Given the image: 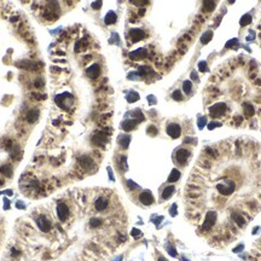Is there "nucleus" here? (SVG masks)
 <instances>
[{"label": "nucleus", "mask_w": 261, "mask_h": 261, "mask_svg": "<svg viewBox=\"0 0 261 261\" xmlns=\"http://www.w3.org/2000/svg\"><path fill=\"white\" fill-rule=\"evenodd\" d=\"M108 142V134L103 131H98L92 137V144L95 146H103Z\"/></svg>", "instance_id": "obj_3"}, {"label": "nucleus", "mask_w": 261, "mask_h": 261, "mask_svg": "<svg viewBox=\"0 0 261 261\" xmlns=\"http://www.w3.org/2000/svg\"><path fill=\"white\" fill-rule=\"evenodd\" d=\"M169 214H171L172 216H175V215H176V204H175V203L171 207V209H169Z\"/></svg>", "instance_id": "obj_38"}, {"label": "nucleus", "mask_w": 261, "mask_h": 261, "mask_svg": "<svg viewBox=\"0 0 261 261\" xmlns=\"http://www.w3.org/2000/svg\"><path fill=\"white\" fill-rule=\"evenodd\" d=\"M242 249H243V246L241 244V246H238L237 248H235V249H233V253H238V252H241Z\"/></svg>", "instance_id": "obj_44"}, {"label": "nucleus", "mask_w": 261, "mask_h": 261, "mask_svg": "<svg viewBox=\"0 0 261 261\" xmlns=\"http://www.w3.org/2000/svg\"><path fill=\"white\" fill-rule=\"evenodd\" d=\"M131 143V137L129 136H120L119 137V145L123 149H127Z\"/></svg>", "instance_id": "obj_16"}, {"label": "nucleus", "mask_w": 261, "mask_h": 261, "mask_svg": "<svg viewBox=\"0 0 261 261\" xmlns=\"http://www.w3.org/2000/svg\"><path fill=\"white\" fill-rule=\"evenodd\" d=\"M252 22V16L249 15V13H247V15H244L242 18H241V25L242 27H244V25H247V24H249Z\"/></svg>", "instance_id": "obj_26"}, {"label": "nucleus", "mask_w": 261, "mask_h": 261, "mask_svg": "<svg viewBox=\"0 0 261 261\" xmlns=\"http://www.w3.org/2000/svg\"><path fill=\"white\" fill-rule=\"evenodd\" d=\"M0 172L4 175H6V176H11L12 175V167L10 165H5V166H2L0 168Z\"/></svg>", "instance_id": "obj_25"}, {"label": "nucleus", "mask_w": 261, "mask_h": 261, "mask_svg": "<svg viewBox=\"0 0 261 261\" xmlns=\"http://www.w3.org/2000/svg\"><path fill=\"white\" fill-rule=\"evenodd\" d=\"M69 214H70V210L65 203H58L57 204V216L61 221H63V223L67 221L69 218Z\"/></svg>", "instance_id": "obj_4"}, {"label": "nucleus", "mask_w": 261, "mask_h": 261, "mask_svg": "<svg viewBox=\"0 0 261 261\" xmlns=\"http://www.w3.org/2000/svg\"><path fill=\"white\" fill-rule=\"evenodd\" d=\"M182 260H184V261H189V260H186V259H185V258H182Z\"/></svg>", "instance_id": "obj_48"}, {"label": "nucleus", "mask_w": 261, "mask_h": 261, "mask_svg": "<svg viewBox=\"0 0 261 261\" xmlns=\"http://www.w3.org/2000/svg\"><path fill=\"white\" fill-rule=\"evenodd\" d=\"M79 163H80V166L85 169V171H92L93 168H94V161L92 160V157H89V156H81L80 157V160H79Z\"/></svg>", "instance_id": "obj_8"}, {"label": "nucleus", "mask_w": 261, "mask_h": 261, "mask_svg": "<svg viewBox=\"0 0 261 261\" xmlns=\"http://www.w3.org/2000/svg\"><path fill=\"white\" fill-rule=\"evenodd\" d=\"M116 19H117V16H116V13L114 11H109L106 13L105 18H104V21H105L106 24H114L116 22Z\"/></svg>", "instance_id": "obj_18"}, {"label": "nucleus", "mask_w": 261, "mask_h": 261, "mask_svg": "<svg viewBox=\"0 0 261 261\" xmlns=\"http://www.w3.org/2000/svg\"><path fill=\"white\" fill-rule=\"evenodd\" d=\"M34 86L36 87V88H41V87L44 86V80H42L41 78L36 79V80H35V82H34Z\"/></svg>", "instance_id": "obj_34"}, {"label": "nucleus", "mask_w": 261, "mask_h": 261, "mask_svg": "<svg viewBox=\"0 0 261 261\" xmlns=\"http://www.w3.org/2000/svg\"><path fill=\"white\" fill-rule=\"evenodd\" d=\"M127 185H128V187H129V189H133V190L139 187V186H138L134 181H132V180H127Z\"/></svg>", "instance_id": "obj_37"}, {"label": "nucleus", "mask_w": 261, "mask_h": 261, "mask_svg": "<svg viewBox=\"0 0 261 261\" xmlns=\"http://www.w3.org/2000/svg\"><path fill=\"white\" fill-rule=\"evenodd\" d=\"M212 36H213V32L212 30H208V32H206L203 35H202V38H201V41H202V44H208L210 40H212Z\"/></svg>", "instance_id": "obj_22"}, {"label": "nucleus", "mask_w": 261, "mask_h": 261, "mask_svg": "<svg viewBox=\"0 0 261 261\" xmlns=\"http://www.w3.org/2000/svg\"><path fill=\"white\" fill-rule=\"evenodd\" d=\"M108 172H109V175H110V179L114 180V175H112V172H111V168H110V167H108Z\"/></svg>", "instance_id": "obj_45"}, {"label": "nucleus", "mask_w": 261, "mask_h": 261, "mask_svg": "<svg viewBox=\"0 0 261 261\" xmlns=\"http://www.w3.org/2000/svg\"><path fill=\"white\" fill-rule=\"evenodd\" d=\"M198 68L201 72H207V63L206 62H199L198 63Z\"/></svg>", "instance_id": "obj_36"}, {"label": "nucleus", "mask_w": 261, "mask_h": 261, "mask_svg": "<svg viewBox=\"0 0 261 261\" xmlns=\"http://www.w3.org/2000/svg\"><path fill=\"white\" fill-rule=\"evenodd\" d=\"M243 111H244V115H246L247 117H250V116L254 115V108H253V105L249 104V103H244V104H243Z\"/></svg>", "instance_id": "obj_20"}, {"label": "nucleus", "mask_w": 261, "mask_h": 261, "mask_svg": "<svg viewBox=\"0 0 261 261\" xmlns=\"http://www.w3.org/2000/svg\"><path fill=\"white\" fill-rule=\"evenodd\" d=\"M109 207V199L106 196H99L94 201V208L97 212H104Z\"/></svg>", "instance_id": "obj_5"}, {"label": "nucleus", "mask_w": 261, "mask_h": 261, "mask_svg": "<svg viewBox=\"0 0 261 261\" xmlns=\"http://www.w3.org/2000/svg\"><path fill=\"white\" fill-rule=\"evenodd\" d=\"M129 57L132 59H134V61H140V59H143V58L146 57V50L145 49H138V50L131 52Z\"/></svg>", "instance_id": "obj_13"}, {"label": "nucleus", "mask_w": 261, "mask_h": 261, "mask_svg": "<svg viewBox=\"0 0 261 261\" xmlns=\"http://www.w3.org/2000/svg\"><path fill=\"white\" fill-rule=\"evenodd\" d=\"M114 261H122V256H119V258H116Z\"/></svg>", "instance_id": "obj_46"}, {"label": "nucleus", "mask_w": 261, "mask_h": 261, "mask_svg": "<svg viewBox=\"0 0 261 261\" xmlns=\"http://www.w3.org/2000/svg\"><path fill=\"white\" fill-rule=\"evenodd\" d=\"M129 36L133 42H137V41H140L145 36V33L143 29H132L129 32Z\"/></svg>", "instance_id": "obj_11"}, {"label": "nucleus", "mask_w": 261, "mask_h": 261, "mask_svg": "<svg viewBox=\"0 0 261 261\" xmlns=\"http://www.w3.org/2000/svg\"><path fill=\"white\" fill-rule=\"evenodd\" d=\"M137 121L136 120H126V121H123L122 122V128H123V131H132V129H134V127L137 126Z\"/></svg>", "instance_id": "obj_15"}, {"label": "nucleus", "mask_w": 261, "mask_h": 261, "mask_svg": "<svg viewBox=\"0 0 261 261\" xmlns=\"http://www.w3.org/2000/svg\"><path fill=\"white\" fill-rule=\"evenodd\" d=\"M36 224H38V227L42 231V232H49L52 227V224L51 221L45 216V215H41L36 219Z\"/></svg>", "instance_id": "obj_6"}, {"label": "nucleus", "mask_w": 261, "mask_h": 261, "mask_svg": "<svg viewBox=\"0 0 261 261\" xmlns=\"http://www.w3.org/2000/svg\"><path fill=\"white\" fill-rule=\"evenodd\" d=\"M191 79H192V80L198 81V76H197V74H196L195 72H192V73H191Z\"/></svg>", "instance_id": "obj_43"}, {"label": "nucleus", "mask_w": 261, "mask_h": 261, "mask_svg": "<svg viewBox=\"0 0 261 261\" xmlns=\"http://www.w3.org/2000/svg\"><path fill=\"white\" fill-rule=\"evenodd\" d=\"M146 133L149 134V136H156L157 134V128L155 127V126H150L149 128H148V131H146Z\"/></svg>", "instance_id": "obj_31"}, {"label": "nucleus", "mask_w": 261, "mask_h": 261, "mask_svg": "<svg viewBox=\"0 0 261 261\" xmlns=\"http://www.w3.org/2000/svg\"><path fill=\"white\" fill-rule=\"evenodd\" d=\"M148 100H149L150 104H156V99H155L154 95H149V97H148Z\"/></svg>", "instance_id": "obj_41"}, {"label": "nucleus", "mask_w": 261, "mask_h": 261, "mask_svg": "<svg viewBox=\"0 0 261 261\" xmlns=\"http://www.w3.org/2000/svg\"><path fill=\"white\" fill-rule=\"evenodd\" d=\"M235 44H237V39H232L231 41H229V42L226 44V47H230V46H232V45H235Z\"/></svg>", "instance_id": "obj_42"}, {"label": "nucleus", "mask_w": 261, "mask_h": 261, "mask_svg": "<svg viewBox=\"0 0 261 261\" xmlns=\"http://www.w3.org/2000/svg\"><path fill=\"white\" fill-rule=\"evenodd\" d=\"M149 73H151V70H150V68L149 67H140L139 68V75H146V74H149Z\"/></svg>", "instance_id": "obj_29"}, {"label": "nucleus", "mask_w": 261, "mask_h": 261, "mask_svg": "<svg viewBox=\"0 0 261 261\" xmlns=\"http://www.w3.org/2000/svg\"><path fill=\"white\" fill-rule=\"evenodd\" d=\"M220 126H221V123H219V122H210V123L208 125V128H209V129H213V128L220 127Z\"/></svg>", "instance_id": "obj_40"}, {"label": "nucleus", "mask_w": 261, "mask_h": 261, "mask_svg": "<svg viewBox=\"0 0 261 261\" xmlns=\"http://www.w3.org/2000/svg\"><path fill=\"white\" fill-rule=\"evenodd\" d=\"M132 236L134 238H139V237H142V231L138 230V229H133L132 230Z\"/></svg>", "instance_id": "obj_33"}, {"label": "nucleus", "mask_w": 261, "mask_h": 261, "mask_svg": "<svg viewBox=\"0 0 261 261\" xmlns=\"http://www.w3.org/2000/svg\"><path fill=\"white\" fill-rule=\"evenodd\" d=\"M139 201H140V203H143L145 206H150V204L154 203L155 199H154V196L151 195L150 191H143L139 195Z\"/></svg>", "instance_id": "obj_10"}, {"label": "nucleus", "mask_w": 261, "mask_h": 261, "mask_svg": "<svg viewBox=\"0 0 261 261\" xmlns=\"http://www.w3.org/2000/svg\"><path fill=\"white\" fill-rule=\"evenodd\" d=\"M197 125H198V127L202 129L206 125H207V117L206 116H201L199 119H198V122H197Z\"/></svg>", "instance_id": "obj_28"}, {"label": "nucleus", "mask_w": 261, "mask_h": 261, "mask_svg": "<svg viewBox=\"0 0 261 261\" xmlns=\"http://www.w3.org/2000/svg\"><path fill=\"white\" fill-rule=\"evenodd\" d=\"M182 89H184V92H185L186 94H189V93L191 92V89H192V84H191L190 81H185V82L182 84Z\"/></svg>", "instance_id": "obj_27"}, {"label": "nucleus", "mask_w": 261, "mask_h": 261, "mask_svg": "<svg viewBox=\"0 0 261 261\" xmlns=\"http://www.w3.org/2000/svg\"><path fill=\"white\" fill-rule=\"evenodd\" d=\"M126 99H127L128 103H134V102H137V100L139 99V94H138L137 92H129V93L127 94Z\"/></svg>", "instance_id": "obj_23"}, {"label": "nucleus", "mask_w": 261, "mask_h": 261, "mask_svg": "<svg viewBox=\"0 0 261 261\" xmlns=\"http://www.w3.org/2000/svg\"><path fill=\"white\" fill-rule=\"evenodd\" d=\"M86 74L87 76L91 78V79H97L99 76V74H100V67L98 64H92L86 70Z\"/></svg>", "instance_id": "obj_12"}, {"label": "nucleus", "mask_w": 261, "mask_h": 261, "mask_svg": "<svg viewBox=\"0 0 261 261\" xmlns=\"http://www.w3.org/2000/svg\"><path fill=\"white\" fill-rule=\"evenodd\" d=\"M189 157H190V151H189V150H186V149H184V148L179 149V150L175 152L176 162H178V163H180V165L186 163V161L189 160Z\"/></svg>", "instance_id": "obj_7"}, {"label": "nucleus", "mask_w": 261, "mask_h": 261, "mask_svg": "<svg viewBox=\"0 0 261 261\" xmlns=\"http://www.w3.org/2000/svg\"><path fill=\"white\" fill-rule=\"evenodd\" d=\"M175 191V187H174V185H171V186H167L165 190H163V192H162V199H168V198H171V196L173 195V192Z\"/></svg>", "instance_id": "obj_19"}, {"label": "nucleus", "mask_w": 261, "mask_h": 261, "mask_svg": "<svg viewBox=\"0 0 261 261\" xmlns=\"http://www.w3.org/2000/svg\"><path fill=\"white\" fill-rule=\"evenodd\" d=\"M172 97H173L174 100H181V99H182V94H181V92H180L179 89L174 91L173 94H172Z\"/></svg>", "instance_id": "obj_30"}, {"label": "nucleus", "mask_w": 261, "mask_h": 261, "mask_svg": "<svg viewBox=\"0 0 261 261\" xmlns=\"http://www.w3.org/2000/svg\"><path fill=\"white\" fill-rule=\"evenodd\" d=\"M102 1H95V2H92V7L94 8V10H98V8H100L102 7Z\"/></svg>", "instance_id": "obj_39"}, {"label": "nucleus", "mask_w": 261, "mask_h": 261, "mask_svg": "<svg viewBox=\"0 0 261 261\" xmlns=\"http://www.w3.org/2000/svg\"><path fill=\"white\" fill-rule=\"evenodd\" d=\"M179 178H180V172L178 169H173L171 172V175L168 176V181L169 182H175V181L179 180Z\"/></svg>", "instance_id": "obj_21"}, {"label": "nucleus", "mask_w": 261, "mask_h": 261, "mask_svg": "<svg viewBox=\"0 0 261 261\" xmlns=\"http://www.w3.org/2000/svg\"><path fill=\"white\" fill-rule=\"evenodd\" d=\"M214 189L219 196L227 198L237 191V182L229 175H216Z\"/></svg>", "instance_id": "obj_1"}, {"label": "nucleus", "mask_w": 261, "mask_h": 261, "mask_svg": "<svg viewBox=\"0 0 261 261\" xmlns=\"http://www.w3.org/2000/svg\"><path fill=\"white\" fill-rule=\"evenodd\" d=\"M38 117H39V111H38L36 109H30V110H28V112H27V115H25V119H27V121H28L29 123L36 122Z\"/></svg>", "instance_id": "obj_14"}, {"label": "nucleus", "mask_w": 261, "mask_h": 261, "mask_svg": "<svg viewBox=\"0 0 261 261\" xmlns=\"http://www.w3.org/2000/svg\"><path fill=\"white\" fill-rule=\"evenodd\" d=\"M167 250H168V253H169V255H172V256H176V255H178V253H176V250L174 249L173 247H171V246H168V247H167Z\"/></svg>", "instance_id": "obj_35"}, {"label": "nucleus", "mask_w": 261, "mask_h": 261, "mask_svg": "<svg viewBox=\"0 0 261 261\" xmlns=\"http://www.w3.org/2000/svg\"><path fill=\"white\" fill-rule=\"evenodd\" d=\"M120 165H121V167H122V169L123 171H126L127 169V159H126V156H121V159H120Z\"/></svg>", "instance_id": "obj_32"}, {"label": "nucleus", "mask_w": 261, "mask_h": 261, "mask_svg": "<svg viewBox=\"0 0 261 261\" xmlns=\"http://www.w3.org/2000/svg\"><path fill=\"white\" fill-rule=\"evenodd\" d=\"M159 261H168V260H167V259H165V258H160Z\"/></svg>", "instance_id": "obj_47"}, {"label": "nucleus", "mask_w": 261, "mask_h": 261, "mask_svg": "<svg viewBox=\"0 0 261 261\" xmlns=\"http://www.w3.org/2000/svg\"><path fill=\"white\" fill-rule=\"evenodd\" d=\"M167 134L169 136V137H172V138H179L180 137V134H181V128H180V126L179 125H176V123H171V125H168V127H167Z\"/></svg>", "instance_id": "obj_9"}, {"label": "nucleus", "mask_w": 261, "mask_h": 261, "mask_svg": "<svg viewBox=\"0 0 261 261\" xmlns=\"http://www.w3.org/2000/svg\"><path fill=\"white\" fill-rule=\"evenodd\" d=\"M226 110H227V106H226L225 103H216V104H214L213 106L209 108V114H210L212 117L218 119V117L224 116Z\"/></svg>", "instance_id": "obj_2"}, {"label": "nucleus", "mask_w": 261, "mask_h": 261, "mask_svg": "<svg viewBox=\"0 0 261 261\" xmlns=\"http://www.w3.org/2000/svg\"><path fill=\"white\" fill-rule=\"evenodd\" d=\"M215 6H216V2H215V1H204V2H203V8H204V11H207V12L212 11Z\"/></svg>", "instance_id": "obj_24"}, {"label": "nucleus", "mask_w": 261, "mask_h": 261, "mask_svg": "<svg viewBox=\"0 0 261 261\" xmlns=\"http://www.w3.org/2000/svg\"><path fill=\"white\" fill-rule=\"evenodd\" d=\"M104 224V220L102 218H98V216H94V218H91L89 220V226L92 229H97V227H100L102 225Z\"/></svg>", "instance_id": "obj_17"}]
</instances>
